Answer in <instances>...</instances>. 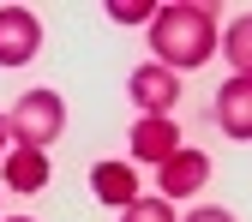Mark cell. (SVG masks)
<instances>
[{
  "instance_id": "1",
  "label": "cell",
  "mask_w": 252,
  "mask_h": 222,
  "mask_svg": "<svg viewBox=\"0 0 252 222\" xmlns=\"http://www.w3.org/2000/svg\"><path fill=\"white\" fill-rule=\"evenodd\" d=\"M150 54L156 66L168 72H192L216 54V18L210 6H192V0H180V6H156L150 18Z\"/></svg>"
},
{
  "instance_id": "2",
  "label": "cell",
  "mask_w": 252,
  "mask_h": 222,
  "mask_svg": "<svg viewBox=\"0 0 252 222\" xmlns=\"http://www.w3.org/2000/svg\"><path fill=\"white\" fill-rule=\"evenodd\" d=\"M60 126H66V102H60V90H24V96L6 108V132L24 144V150H48L60 138Z\"/></svg>"
},
{
  "instance_id": "3",
  "label": "cell",
  "mask_w": 252,
  "mask_h": 222,
  "mask_svg": "<svg viewBox=\"0 0 252 222\" xmlns=\"http://www.w3.org/2000/svg\"><path fill=\"white\" fill-rule=\"evenodd\" d=\"M126 96L138 102V114H174V102H180V72L144 60V66H132V78H126Z\"/></svg>"
},
{
  "instance_id": "4",
  "label": "cell",
  "mask_w": 252,
  "mask_h": 222,
  "mask_svg": "<svg viewBox=\"0 0 252 222\" xmlns=\"http://www.w3.org/2000/svg\"><path fill=\"white\" fill-rule=\"evenodd\" d=\"M42 48V18L24 6H0V66H24Z\"/></svg>"
},
{
  "instance_id": "5",
  "label": "cell",
  "mask_w": 252,
  "mask_h": 222,
  "mask_svg": "<svg viewBox=\"0 0 252 222\" xmlns=\"http://www.w3.org/2000/svg\"><path fill=\"white\" fill-rule=\"evenodd\" d=\"M204 180H210V156L180 144V150L168 156V162H156V186H162L156 198H168V204H174V198H186V192H198Z\"/></svg>"
},
{
  "instance_id": "6",
  "label": "cell",
  "mask_w": 252,
  "mask_h": 222,
  "mask_svg": "<svg viewBox=\"0 0 252 222\" xmlns=\"http://www.w3.org/2000/svg\"><path fill=\"white\" fill-rule=\"evenodd\" d=\"M174 150H180L174 114H138V126H132V156L138 162H168Z\"/></svg>"
},
{
  "instance_id": "7",
  "label": "cell",
  "mask_w": 252,
  "mask_h": 222,
  "mask_svg": "<svg viewBox=\"0 0 252 222\" xmlns=\"http://www.w3.org/2000/svg\"><path fill=\"white\" fill-rule=\"evenodd\" d=\"M216 126H222V138H234V144L252 138V84L246 78H228L216 90Z\"/></svg>"
},
{
  "instance_id": "8",
  "label": "cell",
  "mask_w": 252,
  "mask_h": 222,
  "mask_svg": "<svg viewBox=\"0 0 252 222\" xmlns=\"http://www.w3.org/2000/svg\"><path fill=\"white\" fill-rule=\"evenodd\" d=\"M90 192H96L102 204H114V210H126L138 198V174L126 162H96V168H90Z\"/></svg>"
},
{
  "instance_id": "9",
  "label": "cell",
  "mask_w": 252,
  "mask_h": 222,
  "mask_svg": "<svg viewBox=\"0 0 252 222\" xmlns=\"http://www.w3.org/2000/svg\"><path fill=\"white\" fill-rule=\"evenodd\" d=\"M6 186L12 192H42L48 186V150H6Z\"/></svg>"
},
{
  "instance_id": "10",
  "label": "cell",
  "mask_w": 252,
  "mask_h": 222,
  "mask_svg": "<svg viewBox=\"0 0 252 222\" xmlns=\"http://www.w3.org/2000/svg\"><path fill=\"white\" fill-rule=\"evenodd\" d=\"M222 54H228L234 78H246V66H252V24H246V18H234V24H228V36H222Z\"/></svg>"
},
{
  "instance_id": "11",
  "label": "cell",
  "mask_w": 252,
  "mask_h": 222,
  "mask_svg": "<svg viewBox=\"0 0 252 222\" xmlns=\"http://www.w3.org/2000/svg\"><path fill=\"white\" fill-rule=\"evenodd\" d=\"M120 222H180V216H174L168 198H132V204L120 210Z\"/></svg>"
},
{
  "instance_id": "12",
  "label": "cell",
  "mask_w": 252,
  "mask_h": 222,
  "mask_svg": "<svg viewBox=\"0 0 252 222\" xmlns=\"http://www.w3.org/2000/svg\"><path fill=\"white\" fill-rule=\"evenodd\" d=\"M108 18H114V24H150V18H156V6H150V0H114Z\"/></svg>"
},
{
  "instance_id": "13",
  "label": "cell",
  "mask_w": 252,
  "mask_h": 222,
  "mask_svg": "<svg viewBox=\"0 0 252 222\" xmlns=\"http://www.w3.org/2000/svg\"><path fill=\"white\" fill-rule=\"evenodd\" d=\"M180 222H234V216H228V210H216V204H198L192 216H180Z\"/></svg>"
},
{
  "instance_id": "14",
  "label": "cell",
  "mask_w": 252,
  "mask_h": 222,
  "mask_svg": "<svg viewBox=\"0 0 252 222\" xmlns=\"http://www.w3.org/2000/svg\"><path fill=\"white\" fill-rule=\"evenodd\" d=\"M6 138H12V132H6V114H0V156H6Z\"/></svg>"
},
{
  "instance_id": "15",
  "label": "cell",
  "mask_w": 252,
  "mask_h": 222,
  "mask_svg": "<svg viewBox=\"0 0 252 222\" xmlns=\"http://www.w3.org/2000/svg\"><path fill=\"white\" fill-rule=\"evenodd\" d=\"M6 222H30V216H6Z\"/></svg>"
},
{
  "instance_id": "16",
  "label": "cell",
  "mask_w": 252,
  "mask_h": 222,
  "mask_svg": "<svg viewBox=\"0 0 252 222\" xmlns=\"http://www.w3.org/2000/svg\"><path fill=\"white\" fill-rule=\"evenodd\" d=\"M0 192H6V186H0Z\"/></svg>"
}]
</instances>
